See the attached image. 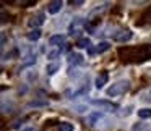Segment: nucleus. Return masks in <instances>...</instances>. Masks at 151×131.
<instances>
[{"mask_svg":"<svg viewBox=\"0 0 151 131\" xmlns=\"http://www.w3.org/2000/svg\"><path fill=\"white\" fill-rule=\"evenodd\" d=\"M130 89V83L128 81H119L115 84H112L111 88H107V95L109 97H117V95H122Z\"/></svg>","mask_w":151,"mask_h":131,"instance_id":"nucleus-1","label":"nucleus"},{"mask_svg":"<svg viewBox=\"0 0 151 131\" xmlns=\"http://www.w3.org/2000/svg\"><path fill=\"white\" fill-rule=\"evenodd\" d=\"M91 104L106 112H117V108H119L117 104H112V102H107V100H98V99H93Z\"/></svg>","mask_w":151,"mask_h":131,"instance_id":"nucleus-2","label":"nucleus"},{"mask_svg":"<svg viewBox=\"0 0 151 131\" xmlns=\"http://www.w3.org/2000/svg\"><path fill=\"white\" fill-rule=\"evenodd\" d=\"M85 21L81 20V18H76L75 21H73L72 24H70V36H78L80 33H81V29H80V26L85 28Z\"/></svg>","mask_w":151,"mask_h":131,"instance_id":"nucleus-3","label":"nucleus"},{"mask_svg":"<svg viewBox=\"0 0 151 131\" xmlns=\"http://www.w3.org/2000/svg\"><path fill=\"white\" fill-rule=\"evenodd\" d=\"M107 81H109V75H107V71H102V73H99V75L96 76L94 86H96L98 89H102L106 84H107Z\"/></svg>","mask_w":151,"mask_h":131,"instance_id":"nucleus-4","label":"nucleus"},{"mask_svg":"<svg viewBox=\"0 0 151 131\" xmlns=\"http://www.w3.org/2000/svg\"><path fill=\"white\" fill-rule=\"evenodd\" d=\"M44 23V13H37L34 15V16L29 18V21H28V24H29L33 29H37V28L41 26V24Z\"/></svg>","mask_w":151,"mask_h":131,"instance_id":"nucleus-5","label":"nucleus"},{"mask_svg":"<svg viewBox=\"0 0 151 131\" xmlns=\"http://www.w3.org/2000/svg\"><path fill=\"white\" fill-rule=\"evenodd\" d=\"M62 7H63L62 0H52V2L47 5V11H49L50 15H55V13H59V11L62 10Z\"/></svg>","mask_w":151,"mask_h":131,"instance_id":"nucleus-6","label":"nucleus"},{"mask_svg":"<svg viewBox=\"0 0 151 131\" xmlns=\"http://www.w3.org/2000/svg\"><path fill=\"white\" fill-rule=\"evenodd\" d=\"M132 36H133V33L127 29V31H122V33L115 34L114 39L117 41V42H127V41H130V39H132Z\"/></svg>","mask_w":151,"mask_h":131,"instance_id":"nucleus-7","label":"nucleus"},{"mask_svg":"<svg viewBox=\"0 0 151 131\" xmlns=\"http://www.w3.org/2000/svg\"><path fill=\"white\" fill-rule=\"evenodd\" d=\"M49 44L50 46H60V44H63V46H65V36H63V34H55V36H52L49 39Z\"/></svg>","mask_w":151,"mask_h":131,"instance_id":"nucleus-8","label":"nucleus"},{"mask_svg":"<svg viewBox=\"0 0 151 131\" xmlns=\"http://www.w3.org/2000/svg\"><path fill=\"white\" fill-rule=\"evenodd\" d=\"M47 105H49V100L39 99V100H31L29 104H28V107L29 108H39V107H47Z\"/></svg>","mask_w":151,"mask_h":131,"instance_id":"nucleus-9","label":"nucleus"},{"mask_svg":"<svg viewBox=\"0 0 151 131\" xmlns=\"http://www.w3.org/2000/svg\"><path fill=\"white\" fill-rule=\"evenodd\" d=\"M76 47H78V49H89V47H91V41H89L88 37H80V39L76 41Z\"/></svg>","mask_w":151,"mask_h":131,"instance_id":"nucleus-10","label":"nucleus"},{"mask_svg":"<svg viewBox=\"0 0 151 131\" xmlns=\"http://www.w3.org/2000/svg\"><path fill=\"white\" fill-rule=\"evenodd\" d=\"M109 49H111V44L106 42V41H102V42H99L98 46H96V52L98 53H102V52H106V50H109Z\"/></svg>","mask_w":151,"mask_h":131,"instance_id":"nucleus-11","label":"nucleus"},{"mask_svg":"<svg viewBox=\"0 0 151 131\" xmlns=\"http://www.w3.org/2000/svg\"><path fill=\"white\" fill-rule=\"evenodd\" d=\"M68 63H83V55H80V53H70Z\"/></svg>","mask_w":151,"mask_h":131,"instance_id":"nucleus-12","label":"nucleus"},{"mask_svg":"<svg viewBox=\"0 0 151 131\" xmlns=\"http://www.w3.org/2000/svg\"><path fill=\"white\" fill-rule=\"evenodd\" d=\"M99 118H101V115H99L98 112H96V113H91V115H88V117H86V123H88L89 126H93V125H94Z\"/></svg>","mask_w":151,"mask_h":131,"instance_id":"nucleus-13","label":"nucleus"},{"mask_svg":"<svg viewBox=\"0 0 151 131\" xmlns=\"http://www.w3.org/2000/svg\"><path fill=\"white\" fill-rule=\"evenodd\" d=\"M28 41H31V42H34V41H37L41 37V31L39 29H33L31 33H28Z\"/></svg>","mask_w":151,"mask_h":131,"instance_id":"nucleus-14","label":"nucleus"},{"mask_svg":"<svg viewBox=\"0 0 151 131\" xmlns=\"http://www.w3.org/2000/svg\"><path fill=\"white\" fill-rule=\"evenodd\" d=\"M59 68H60L59 63H50V65L46 66V71H47V75H49V76H52V75H55V73H57V70H59Z\"/></svg>","mask_w":151,"mask_h":131,"instance_id":"nucleus-15","label":"nucleus"},{"mask_svg":"<svg viewBox=\"0 0 151 131\" xmlns=\"http://www.w3.org/2000/svg\"><path fill=\"white\" fill-rule=\"evenodd\" d=\"M138 117L140 118H151V108H140L138 110Z\"/></svg>","mask_w":151,"mask_h":131,"instance_id":"nucleus-16","label":"nucleus"},{"mask_svg":"<svg viewBox=\"0 0 151 131\" xmlns=\"http://www.w3.org/2000/svg\"><path fill=\"white\" fill-rule=\"evenodd\" d=\"M73 123H60L59 125V131H73Z\"/></svg>","mask_w":151,"mask_h":131,"instance_id":"nucleus-17","label":"nucleus"},{"mask_svg":"<svg viewBox=\"0 0 151 131\" xmlns=\"http://www.w3.org/2000/svg\"><path fill=\"white\" fill-rule=\"evenodd\" d=\"M60 53H62V50H60V49H57V50H52V52H49V53H47V58H50V60H55L57 57L60 55Z\"/></svg>","mask_w":151,"mask_h":131,"instance_id":"nucleus-18","label":"nucleus"},{"mask_svg":"<svg viewBox=\"0 0 151 131\" xmlns=\"http://www.w3.org/2000/svg\"><path fill=\"white\" fill-rule=\"evenodd\" d=\"M85 2L83 0H70V5H75V7H80V5H83Z\"/></svg>","mask_w":151,"mask_h":131,"instance_id":"nucleus-19","label":"nucleus"},{"mask_svg":"<svg viewBox=\"0 0 151 131\" xmlns=\"http://www.w3.org/2000/svg\"><path fill=\"white\" fill-rule=\"evenodd\" d=\"M133 131H146V126H143V125H135Z\"/></svg>","mask_w":151,"mask_h":131,"instance_id":"nucleus-20","label":"nucleus"},{"mask_svg":"<svg viewBox=\"0 0 151 131\" xmlns=\"http://www.w3.org/2000/svg\"><path fill=\"white\" fill-rule=\"evenodd\" d=\"M7 13H5V11H2V23H7Z\"/></svg>","mask_w":151,"mask_h":131,"instance_id":"nucleus-21","label":"nucleus"},{"mask_svg":"<svg viewBox=\"0 0 151 131\" xmlns=\"http://www.w3.org/2000/svg\"><path fill=\"white\" fill-rule=\"evenodd\" d=\"M21 131H37V128H24V130H21Z\"/></svg>","mask_w":151,"mask_h":131,"instance_id":"nucleus-22","label":"nucleus"},{"mask_svg":"<svg viewBox=\"0 0 151 131\" xmlns=\"http://www.w3.org/2000/svg\"><path fill=\"white\" fill-rule=\"evenodd\" d=\"M148 95H150V99H151V91H150V92H148Z\"/></svg>","mask_w":151,"mask_h":131,"instance_id":"nucleus-23","label":"nucleus"}]
</instances>
